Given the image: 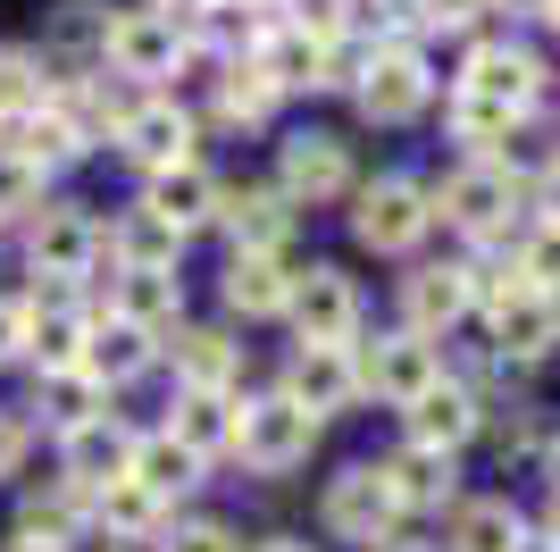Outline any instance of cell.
<instances>
[{"label":"cell","mask_w":560,"mask_h":552,"mask_svg":"<svg viewBox=\"0 0 560 552\" xmlns=\"http://www.w3.org/2000/svg\"><path fill=\"white\" fill-rule=\"evenodd\" d=\"M477 301L493 310V352L502 360H544L560 344V294L527 276H477Z\"/></svg>","instance_id":"6da1fadb"},{"label":"cell","mask_w":560,"mask_h":552,"mask_svg":"<svg viewBox=\"0 0 560 552\" xmlns=\"http://www.w3.org/2000/svg\"><path fill=\"white\" fill-rule=\"evenodd\" d=\"M310 444H318V418L302 411V402H284V393H268V402H252V411H234V452L252 460V469H302Z\"/></svg>","instance_id":"7a4b0ae2"},{"label":"cell","mask_w":560,"mask_h":552,"mask_svg":"<svg viewBox=\"0 0 560 552\" xmlns=\"http://www.w3.org/2000/svg\"><path fill=\"white\" fill-rule=\"evenodd\" d=\"M351 92H360V110L385 117V126L419 117L427 110V59H419V43H376L369 59H360V76H351Z\"/></svg>","instance_id":"3957f363"},{"label":"cell","mask_w":560,"mask_h":552,"mask_svg":"<svg viewBox=\"0 0 560 552\" xmlns=\"http://www.w3.org/2000/svg\"><path fill=\"white\" fill-rule=\"evenodd\" d=\"M284 310H293V326H302V344H318V352H343L351 335H360V294H351L343 268H302Z\"/></svg>","instance_id":"277c9868"},{"label":"cell","mask_w":560,"mask_h":552,"mask_svg":"<svg viewBox=\"0 0 560 552\" xmlns=\"http://www.w3.org/2000/svg\"><path fill=\"white\" fill-rule=\"evenodd\" d=\"M427 218H435V209H427V193L410 176H376L369 193H360V209H351V234H360L369 252H410L427 234Z\"/></svg>","instance_id":"5b68a950"},{"label":"cell","mask_w":560,"mask_h":552,"mask_svg":"<svg viewBox=\"0 0 560 552\" xmlns=\"http://www.w3.org/2000/svg\"><path fill=\"white\" fill-rule=\"evenodd\" d=\"M394 519H401V503H394V485H385V469H343L327 485V528L343 544H385Z\"/></svg>","instance_id":"8992f818"},{"label":"cell","mask_w":560,"mask_h":552,"mask_svg":"<svg viewBox=\"0 0 560 552\" xmlns=\"http://www.w3.org/2000/svg\"><path fill=\"white\" fill-rule=\"evenodd\" d=\"M117 76H167L176 59H185V34L160 18V9H126V18H109V50H101Z\"/></svg>","instance_id":"52a82bcc"},{"label":"cell","mask_w":560,"mask_h":552,"mask_svg":"<svg viewBox=\"0 0 560 552\" xmlns=\"http://www.w3.org/2000/svg\"><path fill=\"white\" fill-rule=\"evenodd\" d=\"M126 469H135V436H126L109 411H93L84 427H68V485L75 494H101V485H117Z\"/></svg>","instance_id":"ba28073f"},{"label":"cell","mask_w":560,"mask_h":552,"mask_svg":"<svg viewBox=\"0 0 560 552\" xmlns=\"http://www.w3.org/2000/svg\"><path fill=\"white\" fill-rule=\"evenodd\" d=\"M435 377H444V368H435V344H427V335H376V352L360 360V386H376L385 402H401V411H410Z\"/></svg>","instance_id":"9c48e42d"},{"label":"cell","mask_w":560,"mask_h":552,"mask_svg":"<svg viewBox=\"0 0 560 552\" xmlns=\"http://www.w3.org/2000/svg\"><path fill=\"white\" fill-rule=\"evenodd\" d=\"M460 92L502 101V110H527V101L544 92V59H536V50H518V43H486V50H468Z\"/></svg>","instance_id":"30bf717a"},{"label":"cell","mask_w":560,"mask_h":552,"mask_svg":"<svg viewBox=\"0 0 560 552\" xmlns=\"http://www.w3.org/2000/svg\"><path fill=\"white\" fill-rule=\"evenodd\" d=\"M284 202H343L351 193V160L335 135H293L284 142Z\"/></svg>","instance_id":"8fae6325"},{"label":"cell","mask_w":560,"mask_h":552,"mask_svg":"<svg viewBox=\"0 0 560 552\" xmlns=\"http://www.w3.org/2000/svg\"><path fill=\"white\" fill-rule=\"evenodd\" d=\"M126 160H142L151 176H167V168H185L192 160V117L176 110V101H142L135 117H126Z\"/></svg>","instance_id":"7c38bea8"},{"label":"cell","mask_w":560,"mask_h":552,"mask_svg":"<svg viewBox=\"0 0 560 552\" xmlns=\"http://www.w3.org/2000/svg\"><path fill=\"white\" fill-rule=\"evenodd\" d=\"M460 234H502L511 227V168H460L435 202Z\"/></svg>","instance_id":"4fadbf2b"},{"label":"cell","mask_w":560,"mask_h":552,"mask_svg":"<svg viewBox=\"0 0 560 552\" xmlns=\"http://www.w3.org/2000/svg\"><path fill=\"white\" fill-rule=\"evenodd\" d=\"M351 393H360V360H351V352L302 344V360H293V377H284V402H302L310 418H327V411H343Z\"/></svg>","instance_id":"5bb4252c"},{"label":"cell","mask_w":560,"mask_h":552,"mask_svg":"<svg viewBox=\"0 0 560 552\" xmlns=\"http://www.w3.org/2000/svg\"><path fill=\"white\" fill-rule=\"evenodd\" d=\"M218 218H226L234 252H277L284 227H293V202L277 184H243V193H218Z\"/></svg>","instance_id":"9a60e30c"},{"label":"cell","mask_w":560,"mask_h":552,"mask_svg":"<svg viewBox=\"0 0 560 552\" xmlns=\"http://www.w3.org/2000/svg\"><path fill=\"white\" fill-rule=\"evenodd\" d=\"M252 59H259L268 76H277V92H293V84H335V50H327V43H310V34H302L293 18H284V25H268Z\"/></svg>","instance_id":"2e32d148"},{"label":"cell","mask_w":560,"mask_h":552,"mask_svg":"<svg viewBox=\"0 0 560 552\" xmlns=\"http://www.w3.org/2000/svg\"><path fill=\"white\" fill-rule=\"evenodd\" d=\"M468 436H477V402H468L452 377H435V386L410 402V444H427V452H460Z\"/></svg>","instance_id":"e0dca14e"},{"label":"cell","mask_w":560,"mask_h":552,"mask_svg":"<svg viewBox=\"0 0 560 552\" xmlns=\"http://www.w3.org/2000/svg\"><path fill=\"white\" fill-rule=\"evenodd\" d=\"M284 301H293V268H284L277 252H234V268H226V310H243V319H277Z\"/></svg>","instance_id":"ac0fdd59"},{"label":"cell","mask_w":560,"mask_h":552,"mask_svg":"<svg viewBox=\"0 0 560 552\" xmlns=\"http://www.w3.org/2000/svg\"><path fill=\"white\" fill-rule=\"evenodd\" d=\"M401 301H410V335H435L477 301V268H419L401 285Z\"/></svg>","instance_id":"d6986e66"},{"label":"cell","mask_w":560,"mask_h":552,"mask_svg":"<svg viewBox=\"0 0 560 552\" xmlns=\"http://www.w3.org/2000/svg\"><path fill=\"white\" fill-rule=\"evenodd\" d=\"M93 252H101V234L84 227L75 209H43V218H34V268L43 276H84Z\"/></svg>","instance_id":"ffe728a7"},{"label":"cell","mask_w":560,"mask_h":552,"mask_svg":"<svg viewBox=\"0 0 560 552\" xmlns=\"http://www.w3.org/2000/svg\"><path fill=\"white\" fill-rule=\"evenodd\" d=\"M142 209H151V218H160V227H176V234H192V227H201V218H218V184L210 176H201V168H167V176H151V202H142Z\"/></svg>","instance_id":"44dd1931"},{"label":"cell","mask_w":560,"mask_h":552,"mask_svg":"<svg viewBox=\"0 0 560 552\" xmlns=\"http://www.w3.org/2000/svg\"><path fill=\"white\" fill-rule=\"evenodd\" d=\"M385 485H394V503H401V510H435V503H452V452L401 444V452L385 460Z\"/></svg>","instance_id":"7402d4cb"},{"label":"cell","mask_w":560,"mask_h":552,"mask_svg":"<svg viewBox=\"0 0 560 552\" xmlns=\"http://www.w3.org/2000/svg\"><path fill=\"white\" fill-rule=\"evenodd\" d=\"M176 310H185V285H176V268H126L117 276V319L126 326H176Z\"/></svg>","instance_id":"603a6c76"},{"label":"cell","mask_w":560,"mask_h":552,"mask_svg":"<svg viewBox=\"0 0 560 552\" xmlns=\"http://www.w3.org/2000/svg\"><path fill=\"white\" fill-rule=\"evenodd\" d=\"M142 360H151V335L126 326V319H101L84 335V377L93 386H126V377H142Z\"/></svg>","instance_id":"cb8c5ba5"},{"label":"cell","mask_w":560,"mask_h":552,"mask_svg":"<svg viewBox=\"0 0 560 552\" xmlns=\"http://www.w3.org/2000/svg\"><path fill=\"white\" fill-rule=\"evenodd\" d=\"M167 436L185 444L192 460L234 452V402H226V393H185V402H176V418H167Z\"/></svg>","instance_id":"d4e9b609"},{"label":"cell","mask_w":560,"mask_h":552,"mask_svg":"<svg viewBox=\"0 0 560 552\" xmlns=\"http://www.w3.org/2000/svg\"><path fill=\"white\" fill-rule=\"evenodd\" d=\"M234 360H243V352H234L218 326H176V377H185V393H226Z\"/></svg>","instance_id":"484cf974"},{"label":"cell","mask_w":560,"mask_h":552,"mask_svg":"<svg viewBox=\"0 0 560 552\" xmlns=\"http://www.w3.org/2000/svg\"><path fill=\"white\" fill-rule=\"evenodd\" d=\"M126 478H135L151 503H167V494H185V485L201 478V460H192L176 436H142V444H135V469H126Z\"/></svg>","instance_id":"4316f807"},{"label":"cell","mask_w":560,"mask_h":552,"mask_svg":"<svg viewBox=\"0 0 560 552\" xmlns=\"http://www.w3.org/2000/svg\"><path fill=\"white\" fill-rule=\"evenodd\" d=\"M84 335H93V319H75V310H43V319H25V352L43 360V377L84 368Z\"/></svg>","instance_id":"83f0119b"},{"label":"cell","mask_w":560,"mask_h":552,"mask_svg":"<svg viewBox=\"0 0 560 552\" xmlns=\"http://www.w3.org/2000/svg\"><path fill=\"white\" fill-rule=\"evenodd\" d=\"M0 151H18V160H34V168H68L75 151H84V135L68 126V110H34L25 126H9Z\"/></svg>","instance_id":"f1b7e54d"},{"label":"cell","mask_w":560,"mask_h":552,"mask_svg":"<svg viewBox=\"0 0 560 552\" xmlns=\"http://www.w3.org/2000/svg\"><path fill=\"white\" fill-rule=\"evenodd\" d=\"M34 110H50L43 59H34V50H0V126H25Z\"/></svg>","instance_id":"f546056e"},{"label":"cell","mask_w":560,"mask_h":552,"mask_svg":"<svg viewBox=\"0 0 560 552\" xmlns=\"http://www.w3.org/2000/svg\"><path fill=\"white\" fill-rule=\"evenodd\" d=\"M527 544V528H518L511 503H468L460 528H452V552H518Z\"/></svg>","instance_id":"4dcf8cb0"},{"label":"cell","mask_w":560,"mask_h":552,"mask_svg":"<svg viewBox=\"0 0 560 552\" xmlns=\"http://www.w3.org/2000/svg\"><path fill=\"white\" fill-rule=\"evenodd\" d=\"M218 92H226V117H234V126H259V117L277 110V76L259 68V59H234V68L218 76Z\"/></svg>","instance_id":"1f68e13d"},{"label":"cell","mask_w":560,"mask_h":552,"mask_svg":"<svg viewBox=\"0 0 560 552\" xmlns=\"http://www.w3.org/2000/svg\"><path fill=\"white\" fill-rule=\"evenodd\" d=\"M452 135L477 142V151H493V142H511L518 135V110H502V101H477V92H460L452 101Z\"/></svg>","instance_id":"d6a6232c"},{"label":"cell","mask_w":560,"mask_h":552,"mask_svg":"<svg viewBox=\"0 0 560 552\" xmlns=\"http://www.w3.org/2000/svg\"><path fill=\"white\" fill-rule=\"evenodd\" d=\"M176 243H185V234H176V227H160L151 209H135V218H126V234H117L126 268H176Z\"/></svg>","instance_id":"836d02e7"},{"label":"cell","mask_w":560,"mask_h":552,"mask_svg":"<svg viewBox=\"0 0 560 552\" xmlns=\"http://www.w3.org/2000/svg\"><path fill=\"white\" fill-rule=\"evenodd\" d=\"M75 503H84V494H34V503H25V544H43V552H59L75 536Z\"/></svg>","instance_id":"e575fe53"},{"label":"cell","mask_w":560,"mask_h":552,"mask_svg":"<svg viewBox=\"0 0 560 552\" xmlns=\"http://www.w3.org/2000/svg\"><path fill=\"white\" fill-rule=\"evenodd\" d=\"M93 510H101V519H109V528H126V536H142V528H151V519H160V503H151V494H142L135 478L101 485V494H93Z\"/></svg>","instance_id":"d590c367"},{"label":"cell","mask_w":560,"mask_h":552,"mask_svg":"<svg viewBox=\"0 0 560 552\" xmlns=\"http://www.w3.org/2000/svg\"><path fill=\"white\" fill-rule=\"evenodd\" d=\"M9 209H34V218H43V168L34 160H18V151H0V218H9Z\"/></svg>","instance_id":"8d00e7d4"},{"label":"cell","mask_w":560,"mask_h":552,"mask_svg":"<svg viewBox=\"0 0 560 552\" xmlns=\"http://www.w3.org/2000/svg\"><path fill=\"white\" fill-rule=\"evenodd\" d=\"M518 276H527V285H544V294H560V227H536V234H527Z\"/></svg>","instance_id":"74e56055"},{"label":"cell","mask_w":560,"mask_h":552,"mask_svg":"<svg viewBox=\"0 0 560 552\" xmlns=\"http://www.w3.org/2000/svg\"><path fill=\"white\" fill-rule=\"evenodd\" d=\"M486 9H502V0H419V25H477Z\"/></svg>","instance_id":"f35d334b"},{"label":"cell","mask_w":560,"mask_h":552,"mask_svg":"<svg viewBox=\"0 0 560 552\" xmlns=\"http://www.w3.org/2000/svg\"><path fill=\"white\" fill-rule=\"evenodd\" d=\"M167 552H234V536L218 528V519H201V528H176V536H167Z\"/></svg>","instance_id":"ab89813d"},{"label":"cell","mask_w":560,"mask_h":552,"mask_svg":"<svg viewBox=\"0 0 560 552\" xmlns=\"http://www.w3.org/2000/svg\"><path fill=\"white\" fill-rule=\"evenodd\" d=\"M18 460H25V418L0 411V478H18Z\"/></svg>","instance_id":"60d3db41"},{"label":"cell","mask_w":560,"mask_h":552,"mask_svg":"<svg viewBox=\"0 0 560 552\" xmlns=\"http://www.w3.org/2000/svg\"><path fill=\"white\" fill-rule=\"evenodd\" d=\"M9 352H25V310L0 301V360H9Z\"/></svg>","instance_id":"b9f144b4"},{"label":"cell","mask_w":560,"mask_h":552,"mask_svg":"<svg viewBox=\"0 0 560 552\" xmlns=\"http://www.w3.org/2000/svg\"><path fill=\"white\" fill-rule=\"evenodd\" d=\"M536 202H544V227H560V168L544 176V193H536Z\"/></svg>","instance_id":"7bdbcfd3"},{"label":"cell","mask_w":560,"mask_h":552,"mask_svg":"<svg viewBox=\"0 0 560 552\" xmlns=\"http://www.w3.org/2000/svg\"><path fill=\"white\" fill-rule=\"evenodd\" d=\"M511 9H527V18H552V0H511Z\"/></svg>","instance_id":"ee69618b"},{"label":"cell","mask_w":560,"mask_h":552,"mask_svg":"<svg viewBox=\"0 0 560 552\" xmlns=\"http://www.w3.org/2000/svg\"><path fill=\"white\" fill-rule=\"evenodd\" d=\"M259 552H310V544H293V536H277V544H259Z\"/></svg>","instance_id":"f6af8a7d"},{"label":"cell","mask_w":560,"mask_h":552,"mask_svg":"<svg viewBox=\"0 0 560 552\" xmlns=\"http://www.w3.org/2000/svg\"><path fill=\"white\" fill-rule=\"evenodd\" d=\"M376 552H427V544H376Z\"/></svg>","instance_id":"bcb514c9"},{"label":"cell","mask_w":560,"mask_h":552,"mask_svg":"<svg viewBox=\"0 0 560 552\" xmlns=\"http://www.w3.org/2000/svg\"><path fill=\"white\" fill-rule=\"evenodd\" d=\"M552 536H560V510H552Z\"/></svg>","instance_id":"7dc6e473"},{"label":"cell","mask_w":560,"mask_h":552,"mask_svg":"<svg viewBox=\"0 0 560 552\" xmlns=\"http://www.w3.org/2000/svg\"><path fill=\"white\" fill-rule=\"evenodd\" d=\"M552 25H560V0H552Z\"/></svg>","instance_id":"c3c4849f"}]
</instances>
